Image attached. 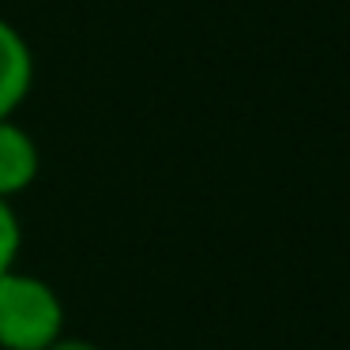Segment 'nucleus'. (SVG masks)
<instances>
[{"instance_id": "1", "label": "nucleus", "mask_w": 350, "mask_h": 350, "mask_svg": "<svg viewBox=\"0 0 350 350\" xmlns=\"http://www.w3.org/2000/svg\"><path fill=\"white\" fill-rule=\"evenodd\" d=\"M64 339V301L46 279L0 275V350H49Z\"/></svg>"}, {"instance_id": "2", "label": "nucleus", "mask_w": 350, "mask_h": 350, "mask_svg": "<svg viewBox=\"0 0 350 350\" xmlns=\"http://www.w3.org/2000/svg\"><path fill=\"white\" fill-rule=\"evenodd\" d=\"M34 87V53L16 23L0 16V121L16 117Z\"/></svg>"}, {"instance_id": "3", "label": "nucleus", "mask_w": 350, "mask_h": 350, "mask_svg": "<svg viewBox=\"0 0 350 350\" xmlns=\"http://www.w3.org/2000/svg\"><path fill=\"white\" fill-rule=\"evenodd\" d=\"M42 151L34 136L12 117L0 121V200H12L38 181Z\"/></svg>"}, {"instance_id": "4", "label": "nucleus", "mask_w": 350, "mask_h": 350, "mask_svg": "<svg viewBox=\"0 0 350 350\" xmlns=\"http://www.w3.org/2000/svg\"><path fill=\"white\" fill-rule=\"evenodd\" d=\"M23 249V226H19V215L12 211V200H0V275L12 271Z\"/></svg>"}, {"instance_id": "5", "label": "nucleus", "mask_w": 350, "mask_h": 350, "mask_svg": "<svg viewBox=\"0 0 350 350\" xmlns=\"http://www.w3.org/2000/svg\"><path fill=\"white\" fill-rule=\"evenodd\" d=\"M49 350H102L98 342H91V339H79V335H64L61 342H53Z\"/></svg>"}]
</instances>
